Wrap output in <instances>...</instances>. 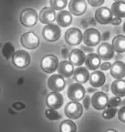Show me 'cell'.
Returning <instances> with one entry per match:
<instances>
[{"label":"cell","instance_id":"1","mask_svg":"<svg viewBox=\"0 0 125 132\" xmlns=\"http://www.w3.org/2000/svg\"><path fill=\"white\" fill-rule=\"evenodd\" d=\"M40 67L42 70L47 73H53L58 69V59L55 55L48 54L41 59Z\"/></svg>","mask_w":125,"mask_h":132},{"label":"cell","instance_id":"2","mask_svg":"<svg viewBox=\"0 0 125 132\" xmlns=\"http://www.w3.org/2000/svg\"><path fill=\"white\" fill-rule=\"evenodd\" d=\"M43 37L50 43L58 41L61 37V29L58 25L51 23L44 26L42 32Z\"/></svg>","mask_w":125,"mask_h":132},{"label":"cell","instance_id":"3","mask_svg":"<svg viewBox=\"0 0 125 132\" xmlns=\"http://www.w3.org/2000/svg\"><path fill=\"white\" fill-rule=\"evenodd\" d=\"M102 37L100 32L95 28L87 29L83 34V41L88 47H94L100 43Z\"/></svg>","mask_w":125,"mask_h":132},{"label":"cell","instance_id":"4","mask_svg":"<svg viewBox=\"0 0 125 132\" xmlns=\"http://www.w3.org/2000/svg\"><path fill=\"white\" fill-rule=\"evenodd\" d=\"M30 55L24 50H18L14 52L12 56V62L18 68H25L30 63Z\"/></svg>","mask_w":125,"mask_h":132},{"label":"cell","instance_id":"5","mask_svg":"<svg viewBox=\"0 0 125 132\" xmlns=\"http://www.w3.org/2000/svg\"><path fill=\"white\" fill-rule=\"evenodd\" d=\"M21 44L25 48L33 50L39 46V38L33 32H24L21 37Z\"/></svg>","mask_w":125,"mask_h":132},{"label":"cell","instance_id":"6","mask_svg":"<svg viewBox=\"0 0 125 132\" xmlns=\"http://www.w3.org/2000/svg\"><path fill=\"white\" fill-rule=\"evenodd\" d=\"M83 106L77 101H72L66 105L64 108V112L68 118L77 120L83 115Z\"/></svg>","mask_w":125,"mask_h":132},{"label":"cell","instance_id":"7","mask_svg":"<svg viewBox=\"0 0 125 132\" xmlns=\"http://www.w3.org/2000/svg\"><path fill=\"white\" fill-rule=\"evenodd\" d=\"M20 22L25 27L34 26L38 22V13L33 9H26L20 14Z\"/></svg>","mask_w":125,"mask_h":132},{"label":"cell","instance_id":"8","mask_svg":"<svg viewBox=\"0 0 125 132\" xmlns=\"http://www.w3.org/2000/svg\"><path fill=\"white\" fill-rule=\"evenodd\" d=\"M64 38L68 44L76 46L79 45L83 41V33L80 29L77 28H71L67 30Z\"/></svg>","mask_w":125,"mask_h":132},{"label":"cell","instance_id":"9","mask_svg":"<svg viewBox=\"0 0 125 132\" xmlns=\"http://www.w3.org/2000/svg\"><path fill=\"white\" fill-rule=\"evenodd\" d=\"M85 96V89L79 83H73L68 89V96L73 101H81Z\"/></svg>","mask_w":125,"mask_h":132},{"label":"cell","instance_id":"10","mask_svg":"<svg viewBox=\"0 0 125 132\" xmlns=\"http://www.w3.org/2000/svg\"><path fill=\"white\" fill-rule=\"evenodd\" d=\"M66 82L63 77L58 74H54L48 79V86L52 92H59L65 87Z\"/></svg>","mask_w":125,"mask_h":132},{"label":"cell","instance_id":"11","mask_svg":"<svg viewBox=\"0 0 125 132\" xmlns=\"http://www.w3.org/2000/svg\"><path fill=\"white\" fill-rule=\"evenodd\" d=\"M108 97L106 93L103 92H96L91 97V103L96 110H104L107 107Z\"/></svg>","mask_w":125,"mask_h":132},{"label":"cell","instance_id":"12","mask_svg":"<svg viewBox=\"0 0 125 132\" xmlns=\"http://www.w3.org/2000/svg\"><path fill=\"white\" fill-rule=\"evenodd\" d=\"M69 9L70 13L75 16H81L88 9L87 2L84 0H71L69 3Z\"/></svg>","mask_w":125,"mask_h":132},{"label":"cell","instance_id":"13","mask_svg":"<svg viewBox=\"0 0 125 132\" xmlns=\"http://www.w3.org/2000/svg\"><path fill=\"white\" fill-rule=\"evenodd\" d=\"M47 105L50 109L57 110L59 109L63 104V97L61 93L53 92L49 93L46 99Z\"/></svg>","mask_w":125,"mask_h":132},{"label":"cell","instance_id":"14","mask_svg":"<svg viewBox=\"0 0 125 132\" xmlns=\"http://www.w3.org/2000/svg\"><path fill=\"white\" fill-rule=\"evenodd\" d=\"M95 19L100 24H108L113 19V14L108 7H100L95 12Z\"/></svg>","mask_w":125,"mask_h":132},{"label":"cell","instance_id":"15","mask_svg":"<svg viewBox=\"0 0 125 132\" xmlns=\"http://www.w3.org/2000/svg\"><path fill=\"white\" fill-rule=\"evenodd\" d=\"M39 18L41 23L45 25L51 24L56 20L55 11L50 7H44L40 11Z\"/></svg>","mask_w":125,"mask_h":132},{"label":"cell","instance_id":"16","mask_svg":"<svg viewBox=\"0 0 125 132\" xmlns=\"http://www.w3.org/2000/svg\"><path fill=\"white\" fill-rule=\"evenodd\" d=\"M98 57L104 61L111 60L114 56V50L111 44L109 43H102L98 48Z\"/></svg>","mask_w":125,"mask_h":132},{"label":"cell","instance_id":"17","mask_svg":"<svg viewBox=\"0 0 125 132\" xmlns=\"http://www.w3.org/2000/svg\"><path fill=\"white\" fill-rule=\"evenodd\" d=\"M85 54L80 49H73L69 55V62L73 66H82L85 62Z\"/></svg>","mask_w":125,"mask_h":132},{"label":"cell","instance_id":"18","mask_svg":"<svg viewBox=\"0 0 125 132\" xmlns=\"http://www.w3.org/2000/svg\"><path fill=\"white\" fill-rule=\"evenodd\" d=\"M110 74L113 78L117 79V80L123 79L125 75L124 63L121 61H117L113 62L110 67Z\"/></svg>","mask_w":125,"mask_h":132},{"label":"cell","instance_id":"19","mask_svg":"<svg viewBox=\"0 0 125 132\" xmlns=\"http://www.w3.org/2000/svg\"><path fill=\"white\" fill-rule=\"evenodd\" d=\"M89 80L90 85L93 88H97L104 86L106 81V77L104 72H102L100 71H95L89 76Z\"/></svg>","mask_w":125,"mask_h":132},{"label":"cell","instance_id":"20","mask_svg":"<svg viewBox=\"0 0 125 132\" xmlns=\"http://www.w3.org/2000/svg\"><path fill=\"white\" fill-rule=\"evenodd\" d=\"M56 21H57V23H58V27L60 26V27H62V28H66L72 23L73 18H72V15L69 11L62 10L58 13V15H57Z\"/></svg>","mask_w":125,"mask_h":132},{"label":"cell","instance_id":"21","mask_svg":"<svg viewBox=\"0 0 125 132\" xmlns=\"http://www.w3.org/2000/svg\"><path fill=\"white\" fill-rule=\"evenodd\" d=\"M73 80L78 82L79 84L86 83L89 79V70L84 67H78L73 71Z\"/></svg>","mask_w":125,"mask_h":132},{"label":"cell","instance_id":"22","mask_svg":"<svg viewBox=\"0 0 125 132\" xmlns=\"http://www.w3.org/2000/svg\"><path fill=\"white\" fill-rule=\"evenodd\" d=\"M73 66L69 61H63L58 64V72L63 77H70L73 74Z\"/></svg>","mask_w":125,"mask_h":132},{"label":"cell","instance_id":"23","mask_svg":"<svg viewBox=\"0 0 125 132\" xmlns=\"http://www.w3.org/2000/svg\"><path fill=\"white\" fill-rule=\"evenodd\" d=\"M85 65L86 68L93 71L98 68L101 63V59L95 53H89L85 56Z\"/></svg>","mask_w":125,"mask_h":132},{"label":"cell","instance_id":"24","mask_svg":"<svg viewBox=\"0 0 125 132\" xmlns=\"http://www.w3.org/2000/svg\"><path fill=\"white\" fill-rule=\"evenodd\" d=\"M111 90L116 96L123 97L125 96V81L123 79H119L113 81Z\"/></svg>","mask_w":125,"mask_h":132},{"label":"cell","instance_id":"25","mask_svg":"<svg viewBox=\"0 0 125 132\" xmlns=\"http://www.w3.org/2000/svg\"><path fill=\"white\" fill-rule=\"evenodd\" d=\"M111 13L116 18H124L125 16V3L124 1H116L111 5Z\"/></svg>","mask_w":125,"mask_h":132},{"label":"cell","instance_id":"26","mask_svg":"<svg viewBox=\"0 0 125 132\" xmlns=\"http://www.w3.org/2000/svg\"><path fill=\"white\" fill-rule=\"evenodd\" d=\"M112 47L113 50L119 53H123L125 51V37L123 35L116 36L112 41Z\"/></svg>","mask_w":125,"mask_h":132},{"label":"cell","instance_id":"27","mask_svg":"<svg viewBox=\"0 0 125 132\" xmlns=\"http://www.w3.org/2000/svg\"><path fill=\"white\" fill-rule=\"evenodd\" d=\"M2 54L5 59L9 60L13 56L15 52V48L13 45L10 42H7L2 46Z\"/></svg>","mask_w":125,"mask_h":132},{"label":"cell","instance_id":"28","mask_svg":"<svg viewBox=\"0 0 125 132\" xmlns=\"http://www.w3.org/2000/svg\"><path fill=\"white\" fill-rule=\"evenodd\" d=\"M59 130L60 132H76V124L71 120H63L60 125Z\"/></svg>","mask_w":125,"mask_h":132},{"label":"cell","instance_id":"29","mask_svg":"<svg viewBox=\"0 0 125 132\" xmlns=\"http://www.w3.org/2000/svg\"><path fill=\"white\" fill-rule=\"evenodd\" d=\"M68 4L67 0H51L50 5L51 9L55 10H63Z\"/></svg>","mask_w":125,"mask_h":132},{"label":"cell","instance_id":"30","mask_svg":"<svg viewBox=\"0 0 125 132\" xmlns=\"http://www.w3.org/2000/svg\"><path fill=\"white\" fill-rule=\"evenodd\" d=\"M45 116L50 120H58L60 119H62V116L58 111L54 110V109H48V110H46Z\"/></svg>","mask_w":125,"mask_h":132},{"label":"cell","instance_id":"31","mask_svg":"<svg viewBox=\"0 0 125 132\" xmlns=\"http://www.w3.org/2000/svg\"><path fill=\"white\" fill-rule=\"evenodd\" d=\"M117 112H118V110L116 108H108L103 112L102 116L106 120H110L114 117Z\"/></svg>","mask_w":125,"mask_h":132},{"label":"cell","instance_id":"32","mask_svg":"<svg viewBox=\"0 0 125 132\" xmlns=\"http://www.w3.org/2000/svg\"><path fill=\"white\" fill-rule=\"evenodd\" d=\"M121 102H122V100H121L120 97L113 96L108 101L107 106L109 108H116L117 106H119V105L121 104Z\"/></svg>","mask_w":125,"mask_h":132},{"label":"cell","instance_id":"33","mask_svg":"<svg viewBox=\"0 0 125 132\" xmlns=\"http://www.w3.org/2000/svg\"><path fill=\"white\" fill-rule=\"evenodd\" d=\"M88 3L93 7H98V6H101L104 3V0H89Z\"/></svg>","mask_w":125,"mask_h":132},{"label":"cell","instance_id":"34","mask_svg":"<svg viewBox=\"0 0 125 132\" xmlns=\"http://www.w3.org/2000/svg\"><path fill=\"white\" fill-rule=\"evenodd\" d=\"M26 106H27V105L22 102H15L13 104V107L14 109H16L17 111H21L23 109H25Z\"/></svg>","mask_w":125,"mask_h":132},{"label":"cell","instance_id":"35","mask_svg":"<svg viewBox=\"0 0 125 132\" xmlns=\"http://www.w3.org/2000/svg\"><path fill=\"white\" fill-rule=\"evenodd\" d=\"M119 119L122 122H125V107H122L119 111Z\"/></svg>","mask_w":125,"mask_h":132},{"label":"cell","instance_id":"36","mask_svg":"<svg viewBox=\"0 0 125 132\" xmlns=\"http://www.w3.org/2000/svg\"><path fill=\"white\" fill-rule=\"evenodd\" d=\"M90 101H91V98L89 96H87L84 97L83 99V105H84V108L86 110H89V105H90Z\"/></svg>","mask_w":125,"mask_h":132},{"label":"cell","instance_id":"37","mask_svg":"<svg viewBox=\"0 0 125 132\" xmlns=\"http://www.w3.org/2000/svg\"><path fill=\"white\" fill-rule=\"evenodd\" d=\"M111 65L112 64L110 62H104L102 64L100 67V69L101 70H103V71H107L108 69H110V67H111Z\"/></svg>","mask_w":125,"mask_h":132},{"label":"cell","instance_id":"38","mask_svg":"<svg viewBox=\"0 0 125 132\" xmlns=\"http://www.w3.org/2000/svg\"><path fill=\"white\" fill-rule=\"evenodd\" d=\"M122 22V19L119 18H113V19L111 20L110 23L113 25H119Z\"/></svg>","mask_w":125,"mask_h":132},{"label":"cell","instance_id":"39","mask_svg":"<svg viewBox=\"0 0 125 132\" xmlns=\"http://www.w3.org/2000/svg\"><path fill=\"white\" fill-rule=\"evenodd\" d=\"M69 50H68V48H63V50H62V55H63V56L64 58H67V56H68V55H69Z\"/></svg>","mask_w":125,"mask_h":132},{"label":"cell","instance_id":"40","mask_svg":"<svg viewBox=\"0 0 125 132\" xmlns=\"http://www.w3.org/2000/svg\"><path fill=\"white\" fill-rule=\"evenodd\" d=\"M102 90H104V92H108V85L102 86Z\"/></svg>","mask_w":125,"mask_h":132},{"label":"cell","instance_id":"41","mask_svg":"<svg viewBox=\"0 0 125 132\" xmlns=\"http://www.w3.org/2000/svg\"><path fill=\"white\" fill-rule=\"evenodd\" d=\"M88 92H89V93H92V92H96V90L94 89L93 87V88H89V89H88Z\"/></svg>","mask_w":125,"mask_h":132},{"label":"cell","instance_id":"42","mask_svg":"<svg viewBox=\"0 0 125 132\" xmlns=\"http://www.w3.org/2000/svg\"><path fill=\"white\" fill-rule=\"evenodd\" d=\"M105 132H119L118 130H114V129H109V130H106Z\"/></svg>","mask_w":125,"mask_h":132},{"label":"cell","instance_id":"43","mask_svg":"<svg viewBox=\"0 0 125 132\" xmlns=\"http://www.w3.org/2000/svg\"><path fill=\"white\" fill-rule=\"evenodd\" d=\"M82 48H83V49H85V50H87V51H89V52H92V51H93V49H92V48H87V47H84L83 46H82Z\"/></svg>","mask_w":125,"mask_h":132},{"label":"cell","instance_id":"44","mask_svg":"<svg viewBox=\"0 0 125 132\" xmlns=\"http://www.w3.org/2000/svg\"><path fill=\"white\" fill-rule=\"evenodd\" d=\"M0 92H1V88H0Z\"/></svg>","mask_w":125,"mask_h":132},{"label":"cell","instance_id":"45","mask_svg":"<svg viewBox=\"0 0 125 132\" xmlns=\"http://www.w3.org/2000/svg\"><path fill=\"white\" fill-rule=\"evenodd\" d=\"M1 46H2V45H1V44H0V47H1Z\"/></svg>","mask_w":125,"mask_h":132}]
</instances>
